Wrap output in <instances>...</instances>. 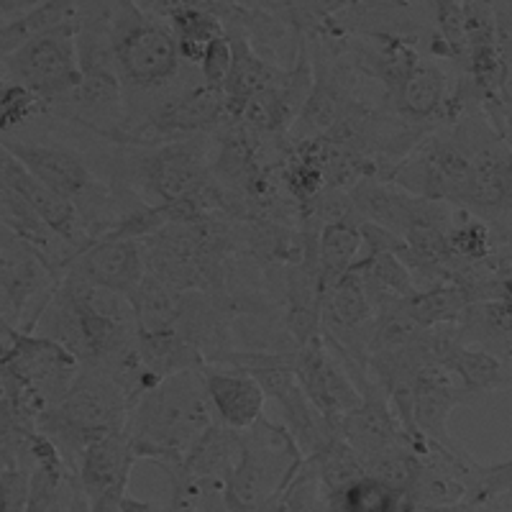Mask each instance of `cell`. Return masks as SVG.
I'll list each match as a JSON object with an SVG mask.
<instances>
[{
  "label": "cell",
  "instance_id": "obj_1",
  "mask_svg": "<svg viewBox=\"0 0 512 512\" xmlns=\"http://www.w3.org/2000/svg\"><path fill=\"white\" fill-rule=\"evenodd\" d=\"M216 423L203 367L169 374L152 384L128 413L126 436L136 459L180 464L190 446Z\"/></svg>",
  "mask_w": 512,
  "mask_h": 512
},
{
  "label": "cell",
  "instance_id": "obj_2",
  "mask_svg": "<svg viewBox=\"0 0 512 512\" xmlns=\"http://www.w3.org/2000/svg\"><path fill=\"white\" fill-rule=\"evenodd\" d=\"M128 413L131 400L126 392L103 369L82 367L64 400L41 415L36 428L52 438L67 464L77 469L88 443L113 433H126Z\"/></svg>",
  "mask_w": 512,
  "mask_h": 512
},
{
  "label": "cell",
  "instance_id": "obj_3",
  "mask_svg": "<svg viewBox=\"0 0 512 512\" xmlns=\"http://www.w3.org/2000/svg\"><path fill=\"white\" fill-rule=\"evenodd\" d=\"M305 454L285 425L259 420L241 431V451L223 487L228 512H274L287 484L303 469Z\"/></svg>",
  "mask_w": 512,
  "mask_h": 512
},
{
  "label": "cell",
  "instance_id": "obj_4",
  "mask_svg": "<svg viewBox=\"0 0 512 512\" xmlns=\"http://www.w3.org/2000/svg\"><path fill=\"white\" fill-rule=\"evenodd\" d=\"M111 52L123 88L157 90L180 72V49L164 18L144 11L136 0H111Z\"/></svg>",
  "mask_w": 512,
  "mask_h": 512
},
{
  "label": "cell",
  "instance_id": "obj_5",
  "mask_svg": "<svg viewBox=\"0 0 512 512\" xmlns=\"http://www.w3.org/2000/svg\"><path fill=\"white\" fill-rule=\"evenodd\" d=\"M3 364L21 384V402L36 425L41 415L64 400L77 374L82 372V361L67 346L44 333L21 328L3 356Z\"/></svg>",
  "mask_w": 512,
  "mask_h": 512
},
{
  "label": "cell",
  "instance_id": "obj_6",
  "mask_svg": "<svg viewBox=\"0 0 512 512\" xmlns=\"http://www.w3.org/2000/svg\"><path fill=\"white\" fill-rule=\"evenodd\" d=\"M77 24L36 36L3 62L8 80L31 90L47 105V111L62 105L80 88L82 67L77 52Z\"/></svg>",
  "mask_w": 512,
  "mask_h": 512
},
{
  "label": "cell",
  "instance_id": "obj_7",
  "mask_svg": "<svg viewBox=\"0 0 512 512\" xmlns=\"http://www.w3.org/2000/svg\"><path fill=\"white\" fill-rule=\"evenodd\" d=\"M292 372L318 413L333 425L341 423L361 402L359 384L323 333L292 351Z\"/></svg>",
  "mask_w": 512,
  "mask_h": 512
},
{
  "label": "cell",
  "instance_id": "obj_8",
  "mask_svg": "<svg viewBox=\"0 0 512 512\" xmlns=\"http://www.w3.org/2000/svg\"><path fill=\"white\" fill-rule=\"evenodd\" d=\"M221 121H228L223 93L200 82L198 88L182 90L154 108L139 128L123 136V144H164L210 134Z\"/></svg>",
  "mask_w": 512,
  "mask_h": 512
},
{
  "label": "cell",
  "instance_id": "obj_9",
  "mask_svg": "<svg viewBox=\"0 0 512 512\" xmlns=\"http://www.w3.org/2000/svg\"><path fill=\"white\" fill-rule=\"evenodd\" d=\"M0 144L6 146L8 152L24 164L41 185H47L49 190L62 195L64 200L75 203L77 210H80V216L85 205H95L100 200H105V195H98L100 185L95 180L93 169L88 167V162L80 154L67 149V146L11 139H3Z\"/></svg>",
  "mask_w": 512,
  "mask_h": 512
},
{
  "label": "cell",
  "instance_id": "obj_10",
  "mask_svg": "<svg viewBox=\"0 0 512 512\" xmlns=\"http://www.w3.org/2000/svg\"><path fill=\"white\" fill-rule=\"evenodd\" d=\"M67 272L85 282L131 297L149 274L144 241L103 233L82 246L67 264Z\"/></svg>",
  "mask_w": 512,
  "mask_h": 512
},
{
  "label": "cell",
  "instance_id": "obj_11",
  "mask_svg": "<svg viewBox=\"0 0 512 512\" xmlns=\"http://www.w3.org/2000/svg\"><path fill=\"white\" fill-rule=\"evenodd\" d=\"M134 446L126 433L95 438L77 461V482L93 512H118L134 469Z\"/></svg>",
  "mask_w": 512,
  "mask_h": 512
},
{
  "label": "cell",
  "instance_id": "obj_12",
  "mask_svg": "<svg viewBox=\"0 0 512 512\" xmlns=\"http://www.w3.org/2000/svg\"><path fill=\"white\" fill-rule=\"evenodd\" d=\"M62 277L57 264L39 246L0 223V290L13 313H24L36 295H52Z\"/></svg>",
  "mask_w": 512,
  "mask_h": 512
},
{
  "label": "cell",
  "instance_id": "obj_13",
  "mask_svg": "<svg viewBox=\"0 0 512 512\" xmlns=\"http://www.w3.org/2000/svg\"><path fill=\"white\" fill-rule=\"evenodd\" d=\"M0 177H3V182L16 192L18 198L34 210L36 218H39L64 246H70L72 254H77L82 246L88 244L90 233L85 221H82L77 205L70 203V200H64L62 195L49 190L47 185H41L29 169L18 162L3 144H0Z\"/></svg>",
  "mask_w": 512,
  "mask_h": 512
},
{
  "label": "cell",
  "instance_id": "obj_14",
  "mask_svg": "<svg viewBox=\"0 0 512 512\" xmlns=\"http://www.w3.org/2000/svg\"><path fill=\"white\" fill-rule=\"evenodd\" d=\"M390 111L410 123H431L448 113L454 105L448 95V77L438 64L428 62L418 54L410 59L387 85Z\"/></svg>",
  "mask_w": 512,
  "mask_h": 512
},
{
  "label": "cell",
  "instance_id": "obj_15",
  "mask_svg": "<svg viewBox=\"0 0 512 512\" xmlns=\"http://www.w3.org/2000/svg\"><path fill=\"white\" fill-rule=\"evenodd\" d=\"M203 377L213 413L223 425L233 431H249L264 418L267 392L259 379L251 377L249 372L236 367L203 364Z\"/></svg>",
  "mask_w": 512,
  "mask_h": 512
},
{
  "label": "cell",
  "instance_id": "obj_16",
  "mask_svg": "<svg viewBox=\"0 0 512 512\" xmlns=\"http://www.w3.org/2000/svg\"><path fill=\"white\" fill-rule=\"evenodd\" d=\"M438 361L454 374L461 387H466L477 397L484 392L510 390L512 387V369L507 367L505 359H500L495 351L459 341L456 328H448Z\"/></svg>",
  "mask_w": 512,
  "mask_h": 512
},
{
  "label": "cell",
  "instance_id": "obj_17",
  "mask_svg": "<svg viewBox=\"0 0 512 512\" xmlns=\"http://www.w3.org/2000/svg\"><path fill=\"white\" fill-rule=\"evenodd\" d=\"M241 451V431H233L221 420L210 423L208 431L192 443L190 451L180 464L164 466V469H175L195 482H213L226 487V479L231 474L233 464L239 459Z\"/></svg>",
  "mask_w": 512,
  "mask_h": 512
},
{
  "label": "cell",
  "instance_id": "obj_18",
  "mask_svg": "<svg viewBox=\"0 0 512 512\" xmlns=\"http://www.w3.org/2000/svg\"><path fill=\"white\" fill-rule=\"evenodd\" d=\"M354 269L361 274L364 285H367L369 297H372L377 313L382 308H387V305L408 300V297H413L418 292L415 272L402 259V249L361 251Z\"/></svg>",
  "mask_w": 512,
  "mask_h": 512
},
{
  "label": "cell",
  "instance_id": "obj_19",
  "mask_svg": "<svg viewBox=\"0 0 512 512\" xmlns=\"http://www.w3.org/2000/svg\"><path fill=\"white\" fill-rule=\"evenodd\" d=\"M233 64L228 72V80L223 85V100H226V116L231 123H239L244 116L246 105L267 88L272 77L277 75V67L267 59L259 57L249 39L241 34L231 36Z\"/></svg>",
  "mask_w": 512,
  "mask_h": 512
},
{
  "label": "cell",
  "instance_id": "obj_20",
  "mask_svg": "<svg viewBox=\"0 0 512 512\" xmlns=\"http://www.w3.org/2000/svg\"><path fill=\"white\" fill-rule=\"evenodd\" d=\"M364 236H361L359 218H338L320 226L318 231V269H320V297L333 282L354 269L359 262Z\"/></svg>",
  "mask_w": 512,
  "mask_h": 512
},
{
  "label": "cell",
  "instance_id": "obj_21",
  "mask_svg": "<svg viewBox=\"0 0 512 512\" xmlns=\"http://www.w3.org/2000/svg\"><path fill=\"white\" fill-rule=\"evenodd\" d=\"M136 346H139L141 364H144L146 374L154 382L169 377V374L198 369L205 364L203 354L177 328H169V331H139Z\"/></svg>",
  "mask_w": 512,
  "mask_h": 512
},
{
  "label": "cell",
  "instance_id": "obj_22",
  "mask_svg": "<svg viewBox=\"0 0 512 512\" xmlns=\"http://www.w3.org/2000/svg\"><path fill=\"white\" fill-rule=\"evenodd\" d=\"M326 500L328 512H413L408 495L372 474L354 479Z\"/></svg>",
  "mask_w": 512,
  "mask_h": 512
},
{
  "label": "cell",
  "instance_id": "obj_23",
  "mask_svg": "<svg viewBox=\"0 0 512 512\" xmlns=\"http://www.w3.org/2000/svg\"><path fill=\"white\" fill-rule=\"evenodd\" d=\"M187 292L164 285L154 274H146L144 282L136 287V292L128 300L134 305L139 331H169L180 320L182 305H185Z\"/></svg>",
  "mask_w": 512,
  "mask_h": 512
},
{
  "label": "cell",
  "instance_id": "obj_24",
  "mask_svg": "<svg viewBox=\"0 0 512 512\" xmlns=\"http://www.w3.org/2000/svg\"><path fill=\"white\" fill-rule=\"evenodd\" d=\"M167 24L177 39V49H180L182 62L190 64H200L210 41H216L218 36L226 34L221 16L195 6L177 8V11L167 18Z\"/></svg>",
  "mask_w": 512,
  "mask_h": 512
},
{
  "label": "cell",
  "instance_id": "obj_25",
  "mask_svg": "<svg viewBox=\"0 0 512 512\" xmlns=\"http://www.w3.org/2000/svg\"><path fill=\"white\" fill-rule=\"evenodd\" d=\"M34 431L39 428L26 415L24 402H21V384L0 361V454L24 451Z\"/></svg>",
  "mask_w": 512,
  "mask_h": 512
},
{
  "label": "cell",
  "instance_id": "obj_26",
  "mask_svg": "<svg viewBox=\"0 0 512 512\" xmlns=\"http://www.w3.org/2000/svg\"><path fill=\"white\" fill-rule=\"evenodd\" d=\"M31 459L29 446L24 451L0 454V512L29 510Z\"/></svg>",
  "mask_w": 512,
  "mask_h": 512
},
{
  "label": "cell",
  "instance_id": "obj_27",
  "mask_svg": "<svg viewBox=\"0 0 512 512\" xmlns=\"http://www.w3.org/2000/svg\"><path fill=\"white\" fill-rule=\"evenodd\" d=\"M274 512H328L326 492L320 487L318 472L308 459H305L303 469L295 474V479L285 487L274 505Z\"/></svg>",
  "mask_w": 512,
  "mask_h": 512
},
{
  "label": "cell",
  "instance_id": "obj_28",
  "mask_svg": "<svg viewBox=\"0 0 512 512\" xmlns=\"http://www.w3.org/2000/svg\"><path fill=\"white\" fill-rule=\"evenodd\" d=\"M47 111L31 90L21 88L18 82L0 77V134H11L18 126H24L29 118Z\"/></svg>",
  "mask_w": 512,
  "mask_h": 512
},
{
  "label": "cell",
  "instance_id": "obj_29",
  "mask_svg": "<svg viewBox=\"0 0 512 512\" xmlns=\"http://www.w3.org/2000/svg\"><path fill=\"white\" fill-rule=\"evenodd\" d=\"M233 64V47L231 36L223 34L216 41H210L208 49H205L203 59H200V72H203V85L223 93V85L228 80V72H231Z\"/></svg>",
  "mask_w": 512,
  "mask_h": 512
},
{
  "label": "cell",
  "instance_id": "obj_30",
  "mask_svg": "<svg viewBox=\"0 0 512 512\" xmlns=\"http://www.w3.org/2000/svg\"><path fill=\"white\" fill-rule=\"evenodd\" d=\"M41 3H47V0H0V16H11L13 21V18L26 16L29 11L39 8Z\"/></svg>",
  "mask_w": 512,
  "mask_h": 512
},
{
  "label": "cell",
  "instance_id": "obj_31",
  "mask_svg": "<svg viewBox=\"0 0 512 512\" xmlns=\"http://www.w3.org/2000/svg\"><path fill=\"white\" fill-rule=\"evenodd\" d=\"M121 512H167L162 510L159 505H154V502H146V500H139V497H134L131 492H126L121 500V507H118Z\"/></svg>",
  "mask_w": 512,
  "mask_h": 512
},
{
  "label": "cell",
  "instance_id": "obj_32",
  "mask_svg": "<svg viewBox=\"0 0 512 512\" xmlns=\"http://www.w3.org/2000/svg\"><path fill=\"white\" fill-rule=\"evenodd\" d=\"M18 328L13 326L11 320L3 315V310H0V361H3V356H6V351L11 349L13 338H16Z\"/></svg>",
  "mask_w": 512,
  "mask_h": 512
},
{
  "label": "cell",
  "instance_id": "obj_33",
  "mask_svg": "<svg viewBox=\"0 0 512 512\" xmlns=\"http://www.w3.org/2000/svg\"><path fill=\"white\" fill-rule=\"evenodd\" d=\"M167 512H169V510H167Z\"/></svg>",
  "mask_w": 512,
  "mask_h": 512
}]
</instances>
